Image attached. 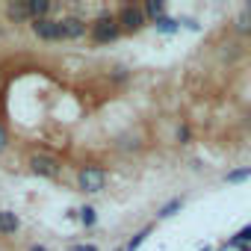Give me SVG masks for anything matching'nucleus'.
<instances>
[{"mask_svg":"<svg viewBox=\"0 0 251 251\" xmlns=\"http://www.w3.org/2000/svg\"><path fill=\"white\" fill-rule=\"evenodd\" d=\"M115 21H118V27H121V30H127V33H139V30L148 24L145 9H139V6H133V3H124V6L118 9Z\"/></svg>","mask_w":251,"mask_h":251,"instance_id":"f257e3e1","label":"nucleus"},{"mask_svg":"<svg viewBox=\"0 0 251 251\" xmlns=\"http://www.w3.org/2000/svg\"><path fill=\"white\" fill-rule=\"evenodd\" d=\"M89 33H92V39H95L98 45H106V42H115V39H118L121 27H118L115 15H98Z\"/></svg>","mask_w":251,"mask_h":251,"instance_id":"f03ea898","label":"nucleus"},{"mask_svg":"<svg viewBox=\"0 0 251 251\" xmlns=\"http://www.w3.org/2000/svg\"><path fill=\"white\" fill-rule=\"evenodd\" d=\"M77 183L83 192H100L106 186V172L100 166H83L80 175H77Z\"/></svg>","mask_w":251,"mask_h":251,"instance_id":"7ed1b4c3","label":"nucleus"},{"mask_svg":"<svg viewBox=\"0 0 251 251\" xmlns=\"http://www.w3.org/2000/svg\"><path fill=\"white\" fill-rule=\"evenodd\" d=\"M30 169H33V175L53 180V177H59L62 163H59L56 157H50V154H33V157H30Z\"/></svg>","mask_w":251,"mask_h":251,"instance_id":"20e7f679","label":"nucleus"},{"mask_svg":"<svg viewBox=\"0 0 251 251\" xmlns=\"http://www.w3.org/2000/svg\"><path fill=\"white\" fill-rule=\"evenodd\" d=\"M33 33H36L42 42H59V39H62L59 21H53V18H39V21H33Z\"/></svg>","mask_w":251,"mask_h":251,"instance_id":"39448f33","label":"nucleus"},{"mask_svg":"<svg viewBox=\"0 0 251 251\" xmlns=\"http://www.w3.org/2000/svg\"><path fill=\"white\" fill-rule=\"evenodd\" d=\"M59 30H62V39H80V36H86V21L71 15V18L59 21Z\"/></svg>","mask_w":251,"mask_h":251,"instance_id":"423d86ee","label":"nucleus"},{"mask_svg":"<svg viewBox=\"0 0 251 251\" xmlns=\"http://www.w3.org/2000/svg\"><path fill=\"white\" fill-rule=\"evenodd\" d=\"M6 18L15 21V24H24V21H33L30 18V6H27V0H15V3L6 6Z\"/></svg>","mask_w":251,"mask_h":251,"instance_id":"0eeeda50","label":"nucleus"},{"mask_svg":"<svg viewBox=\"0 0 251 251\" xmlns=\"http://www.w3.org/2000/svg\"><path fill=\"white\" fill-rule=\"evenodd\" d=\"M18 227H21V222H18V216H15L12 210H0V233H3V236H12Z\"/></svg>","mask_w":251,"mask_h":251,"instance_id":"6e6552de","label":"nucleus"},{"mask_svg":"<svg viewBox=\"0 0 251 251\" xmlns=\"http://www.w3.org/2000/svg\"><path fill=\"white\" fill-rule=\"evenodd\" d=\"M27 6H30V18L39 21L50 12V0H27Z\"/></svg>","mask_w":251,"mask_h":251,"instance_id":"1a4fd4ad","label":"nucleus"},{"mask_svg":"<svg viewBox=\"0 0 251 251\" xmlns=\"http://www.w3.org/2000/svg\"><path fill=\"white\" fill-rule=\"evenodd\" d=\"M236 30L239 33H251V3H245L236 15Z\"/></svg>","mask_w":251,"mask_h":251,"instance_id":"9d476101","label":"nucleus"},{"mask_svg":"<svg viewBox=\"0 0 251 251\" xmlns=\"http://www.w3.org/2000/svg\"><path fill=\"white\" fill-rule=\"evenodd\" d=\"M163 12H166V3H163V0H148V3H145V18H163Z\"/></svg>","mask_w":251,"mask_h":251,"instance_id":"9b49d317","label":"nucleus"},{"mask_svg":"<svg viewBox=\"0 0 251 251\" xmlns=\"http://www.w3.org/2000/svg\"><path fill=\"white\" fill-rule=\"evenodd\" d=\"M180 207H183V198H172L169 204H163V207H160V213H157V216H160V219H169V216H175Z\"/></svg>","mask_w":251,"mask_h":251,"instance_id":"f8f14e48","label":"nucleus"},{"mask_svg":"<svg viewBox=\"0 0 251 251\" xmlns=\"http://www.w3.org/2000/svg\"><path fill=\"white\" fill-rule=\"evenodd\" d=\"M248 177H251V169H236V172H227L225 175L227 183H239V180H248Z\"/></svg>","mask_w":251,"mask_h":251,"instance_id":"ddd939ff","label":"nucleus"},{"mask_svg":"<svg viewBox=\"0 0 251 251\" xmlns=\"http://www.w3.org/2000/svg\"><path fill=\"white\" fill-rule=\"evenodd\" d=\"M242 242H251V225H248V227H242V230L236 233V239H230L227 245H242Z\"/></svg>","mask_w":251,"mask_h":251,"instance_id":"4468645a","label":"nucleus"},{"mask_svg":"<svg viewBox=\"0 0 251 251\" xmlns=\"http://www.w3.org/2000/svg\"><path fill=\"white\" fill-rule=\"evenodd\" d=\"M80 222H83L86 227H92V225H95V210H92V207H83V210H80Z\"/></svg>","mask_w":251,"mask_h":251,"instance_id":"2eb2a0df","label":"nucleus"},{"mask_svg":"<svg viewBox=\"0 0 251 251\" xmlns=\"http://www.w3.org/2000/svg\"><path fill=\"white\" fill-rule=\"evenodd\" d=\"M145 236H148V227H145V230H139V233H136V236L127 242V251H136V248L142 245V239H145Z\"/></svg>","mask_w":251,"mask_h":251,"instance_id":"dca6fc26","label":"nucleus"},{"mask_svg":"<svg viewBox=\"0 0 251 251\" xmlns=\"http://www.w3.org/2000/svg\"><path fill=\"white\" fill-rule=\"evenodd\" d=\"M6 145H9V133H6V127L0 124V154L6 151Z\"/></svg>","mask_w":251,"mask_h":251,"instance_id":"f3484780","label":"nucleus"},{"mask_svg":"<svg viewBox=\"0 0 251 251\" xmlns=\"http://www.w3.org/2000/svg\"><path fill=\"white\" fill-rule=\"evenodd\" d=\"M157 24H160V30H166V33H172V30H175V21H172V18H160Z\"/></svg>","mask_w":251,"mask_h":251,"instance_id":"a211bd4d","label":"nucleus"},{"mask_svg":"<svg viewBox=\"0 0 251 251\" xmlns=\"http://www.w3.org/2000/svg\"><path fill=\"white\" fill-rule=\"evenodd\" d=\"M71 251H98L95 245H71Z\"/></svg>","mask_w":251,"mask_h":251,"instance_id":"6ab92c4d","label":"nucleus"},{"mask_svg":"<svg viewBox=\"0 0 251 251\" xmlns=\"http://www.w3.org/2000/svg\"><path fill=\"white\" fill-rule=\"evenodd\" d=\"M30 251H48L45 245H30Z\"/></svg>","mask_w":251,"mask_h":251,"instance_id":"aec40b11","label":"nucleus"},{"mask_svg":"<svg viewBox=\"0 0 251 251\" xmlns=\"http://www.w3.org/2000/svg\"><path fill=\"white\" fill-rule=\"evenodd\" d=\"M239 251H251V248H245V245H239Z\"/></svg>","mask_w":251,"mask_h":251,"instance_id":"412c9836","label":"nucleus"},{"mask_svg":"<svg viewBox=\"0 0 251 251\" xmlns=\"http://www.w3.org/2000/svg\"><path fill=\"white\" fill-rule=\"evenodd\" d=\"M118 251H127V248H118Z\"/></svg>","mask_w":251,"mask_h":251,"instance_id":"4be33fe9","label":"nucleus"}]
</instances>
